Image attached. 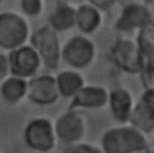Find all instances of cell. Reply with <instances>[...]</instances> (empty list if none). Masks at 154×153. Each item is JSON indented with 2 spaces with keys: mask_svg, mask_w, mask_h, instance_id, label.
Masks as SVG:
<instances>
[{
  "mask_svg": "<svg viewBox=\"0 0 154 153\" xmlns=\"http://www.w3.org/2000/svg\"><path fill=\"white\" fill-rule=\"evenodd\" d=\"M76 17L77 7L69 2H59L48 17V25L58 34L65 33L76 28Z\"/></svg>",
  "mask_w": 154,
  "mask_h": 153,
  "instance_id": "obj_13",
  "label": "cell"
},
{
  "mask_svg": "<svg viewBox=\"0 0 154 153\" xmlns=\"http://www.w3.org/2000/svg\"><path fill=\"white\" fill-rule=\"evenodd\" d=\"M105 153H144L149 152L147 135L131 124H118L107 129L101 137Z\"/></svg>",
  "mask_w": 154,
  "mask_h": 153,
  "instance_id": "obj_1",
  "label": "cell"
},
{
  "mask_svg": "<svg viewBox=\"0 0 154 153\" xmlns=\"http://www.w3.org/2000/svg\"><path fill=\"white\" fill-rule=\"evenodd\" d=\"M64 153H105L101 146H96L88 142H79L76 145L67 146Z\"/></svg>",
  "mask_w": 154,
  "mask_h": 153,
  "instance_id": "obj_21",
  "label": "cell"
},
{
  "mask_svg": "<svg viewBox=\"0 0 154 153\" xmlns=\"http://www.w3.org/2000/svg\"><path fill=\"white\" fill-rule=\"evenodd\" d=\"M136 41L138 45L154 47V18L138 31Z\"/></svg>",
  "mask_w": 154,
  "mask_h": 153,
  "instance_id": "obj_20",
  "label": "cell"
},
{
  "mask_svg": "<svg viewBox=\"0 0 154 153\" xmlns=\"http://www.w3.org/2000/svg\"><path fill=\"white\" fill-rule=\"evenodd\" d=\"M30 45L38 53L42 66L54 71L61 63V43L58 33L54 31L48 24L37 28L30 36Z\"/></svg>",
  "mask_w": 154,
  "mask_h": 153,
  "instance_id": "obj_3",
  "label": "cell"
},
{
  "mask_svg": "<svg viewBox=\"0 0 154 153\" xmlns=\"http://www.w3.org/2000/svg\"><path fill=\"white\" fill-rule=\"evenodd\" d=\"M117 2L118 0H88V4H90L102 13L112 10L117 5Z\"/></svg>",
  "mask_w": 154,
  "mask_h": 153,
  "instance_id": "obj_22",
  "label": "cell"
},
{
  "mask_svg": "<svg viewBox=\"0 0 154 153\" xmlns=\"http://www.w3.org/2000/svg\"><path fill=\"white\" fill-rule=\"evenodd\" d=\"M144 1V4H147V5H152V4H154V0H143Z\"/></svg>",
  "mask_w": 154,
  "mask_h": 153,
  "instance_id": "obj_24",
  "label": "cell"
},
{
  "mask_svg": "<svg viewBox=\"0 0 154 153\" xmlns=\"http://www.w3.org/2000/svg\"><path fill=\"white\" fill-rule=\"evenodd\" d=\"M26 94H28V80L10 75L1 81L0 95L7 104L16 105L20 102L24 98H26Z\"/></svg>",
  "mask_w": 154,
  "mask_h": 153,
  "instance_id": "obj_16",
  "label": "cell"
},
{
  "mask_svg": "<svg viewBox=\"0 0 154 153\" xmlns=\"http://www.w3.org/2000/svg\"><path fill=\"white\" fill-rule=\"evenodd\" d=\"M97 54V48L93 40L87 35H75L64 46L61 51L63 61L75 70L90 66Z\"/></svg>",
  "mask_w": 154,
  "mask_h": 153,
  "instance_id": "obj_5",
  "label": "cell"
},
{
  "mask_svg": "<svg viewBox=\"0 0 154 153\" xmlns=\"http://www.w3.org/2000/svg\"><path fill=\"white\" fill-rule=\"evenodd\" d=\"M30 24L25 17L13 11L0 13V48L11 52L30 41Z\"/></svg>",
  "mask_w": 154,
  "mask_h": 153,
  "instance_id": "obj_2",
  "label": "cell"
},
{
  "mask_svg": "<svg viewBox=\"0 0 154 153\" xmlns=\"http://www.w3.org/2000/svg\"><path fill=\"white\" fill-rule=\"evenodd\" d=\"M54 123L46 117L31 119L24 129V142L35 153H48L57 145Z\"/></svg>",
  "mask_w": 154,
  "mask_h": 153,
  "instance_id": "obj_4",
  "label": "cell"
},
{
  "mask_svg": "<svg viewBox=\"0 0 154 153\" xmlns=\"http://www.w3.org/2000/svg\"><path fill=\"white\" fill-rule=\"evenodd\" d=\"M109 59L112 64L124 73H141L140 46L136 40L126 37H120L116 40L109 49Z\"/></svg>",
  "mask_w": 154,
  "mask_h": 153,
  "instance_id": "obj_7",
  "label": "cell"
},
{
  "mask_svg": "<svg viewBox=\"0 0 154 153\" xmlns=\"http://www.w3.org/2000/svg\"><path fill=\"white\" fill-rule=\"evenodd\" d=\"M8 65H10V75L22 77L25 80H30L35 77L41 66L42 61L36 52V49L26 43L8 52Z\"/></svg>",
  "mask_w": 154,
  "mask_h": 153,
  "instance_id": "obj_8",
  "label": "cell"
},
{
  "mask_svg": "<svg viewBox=\"0 0 154 153\" xmlns=\"http://www.w3.org/2000/svg\"><path fill=\"white\" fill-rule=\"evenodd\" d=\"M10 76V65H8V57L4 53H0V81L5 80Z\"/></svg>",
  "mask_w": 154,
  "mask_h": 153,
  "instance_id": "obj_23",
  "label": "cell"
},
{
  "mask_svg": "<svg viewBox=\"0 0 154 153\" xmlns=\"http://www.w3.org/2000/svg\"><path fill=\"white\" fill-rule=\"evenodd\" d=\"M55 76L51 73L36 75L28 80L26 99L37 106H51L60 99Z\"/></svg>",
  "mask_w": 154,
  "mask_h": 153,
  "instance_id": "obj_9",
  "label": "cell"
},
{
  "mask_svg": "<svg viewBox=\"0 0 154 153\" xmlns=\"http://www.w3.org/2000/svg\"><path fill=\"white\" fill-rule=\"evenodd\" d=\"M153 153H154V151H153Z\"/></svg>",
  "mask_w": 154,
  "mask_h": 153,
  "instance_id": "obj_26",
  "label": "cell"
},
{
  "mask_svg": "<svg viewBox=\"0 0 154 153\" xmlns=\"http://www.w3.org/2000/svg\"><path fill=\"white\" fill-rule=\"evenodd\" d=\"M109 90L103 86L85 84L70 102L71 110H100L107 106Z\"/></svg>",
  "mask_w": 154,
  "mask_h": 153,
  "instance_id": "obj_11",
  "label": "cell"
},
{
  "mask_svg": "<svg viewBox=\"0 0 154 153\" xmlns=\"http://www.w3.org/2000/svg\"><path fill=\"white\" fill-rule=\"evenodd\" d=\"M129 124L142 131L143 134H150L154 131V105L143 100H138L132 111Z\"/></svg>",
  "mask_w": 154,
  "mask_h": 153,
  "instance_id": "obj_17",
  "label": "cell"
},
{
  "mask_svg": "<svg viewBox=\"0 0 154 153\" xmlns=\"http://www.w3.org/2000/svg\"><path fill=\"white\" fill-rule=\"evenodd\" d=\"M135 105L136 102L129 89L118 87L109 90L107 106L109 107L113 119L118 124H129Z\"/></svg>",
  "mask_w": 154,
  "mask_h": 153,
  "instance_id": "obj_12",
  "label": "cell"
},
{
  "mask_svg": "<svg viewBox=\"0 0 154 153\" xmlns=\"http://www.w3.org/2000/svg\"><path fill=\"white\" fill-rule=\"evenodd\" d=\"M55 80L60 96L70 100L87 84L83 75L75 69H67L58 72Z\"/></svg>",
  "mask_w": 154,
  "mask_h": 153,
  "instance_id": "obj_15",
  "label": "cell"
},
{
  "mask_svg": "<svg viewBox=\"0 0 154 153\" xmlns=\"http://www.w3.org/2000/svg\"><path fill=\"white\" fill-rule=\"evenodd\" d=\"M34 153H35V152H34Z\"/></svg>",
  "mask_w": 154,
  "mask_h": 153,
  "instance_id": "obj_27",
  "label": "cell"
},
{
  "mask_svg": "<svg viewBox=\"0 0 154 153\" xmlns=\"http://www.w3.org/2000/svg\"><path fill=\"white\" fill-rule=\"evenodd\" d=\"M140 46V66L141 75L143 78L153 80L154 77V47L149 46Z\"/></svg>",
  "mask_w": 154,
  "mask_h": 153,
  "instance_id": "obj_18",
  "label": "cell"
},
{
  "mask_svg": "<svg viewBox=\"0 0 154 153\" xmlns=\"http://www.w3.org/2000/svg\"><path fill=\"white\" fill-rule=\"evenodd\" d=\"M102 24V12L91 6L90 4H82L77 7L76 28L83 35L94 34Z\"/></svg>",
  "mask_w": 154,
  "mask_h": 153,
  "instance_id": "obj_14",
  "label": "cell"
},
{
  "mask_svg": "<svg viewBox=\"0 0 154 153\" xmlns=\"http://www.w3.org/2000/svg\"><path fill=\"white\" fill-rule=\"evenodd\" d=\"M153 18V12L150 11L147 4L129 2L122 8L114 23V28L119 33L124 34L140 31Z\"/></svg>",
  "mask_w": 154,
  "mask_h": 153,
  "instance_id": "obj_10",
  "label": "cell"
},
{
  "mask_svg": "<svg viewBox=\"0 0 154 153\" xmlns=\"http://www.w3.org/2000/svg\"><path fill=\"white\" fill-rule=\"evenodd\" d=\"M54 129L58 141L66 146L83 142L88 133V122L78 110H71L60 114L54 122Z\"/></svg>",
  "mask_w": 154,
  "mask_h": 153,
  "instance_id": "obj_6",
  "label": "cell"
},
{
  "mask_svg": "<svg viewBox=\"0 0 154 153\" xmlns=\"http://www.w3.org/2000/svg\"><path fill=\"white\" fill-rule=\"evenodd\" d=\"M144 153H153V152H150V151H149V152H144Z\"/></svg>",
  "mask_w": 154,
  "mask_h": 153,
  "instance_id": "obj_25",
  "label": "cell"
},
{
  "mask_svg": "<svg viewBox=\"0 0 154 153\" xmlns=\"http://www.w3.org/2000/svg\"><path fill=\"white\" fill-rule=\"evenodd\" d=\"M22 12L28 17H37L43 10V0H19Z\"/></svg>",
  "mask_w": 154,
  "mask_h": 153,
  "instance_id": "obj_19",
  "label": "cell"
}]
</instances>
